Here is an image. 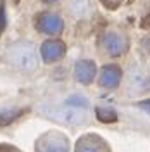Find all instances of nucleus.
Returning <instances> with one entry per match:
<instances>
[{"label":"nucleus","mask_w":150,"mask_h":152,"mask_svg":"<svg viewBox=\"0 0 150 152\" xmlns=\"http://www.w3.org/2000/svg\"><path fill=\"white\" fill-rule=\"evenodd\" d=\"M42 113L47 118L59 121L64 124H83L86 123L88 116L81 109H74V107H60V105H43Z\"/></svg>","instance_id":"nucleus-2"},{"label":"nucleus","mask_w":150,"mask_h":152,"mask_svg":"<svg viewBox=\"0 0 150 152\" xmlns=\"http://www.w3.org/2000/svg\"><path fill=\"white\" fill-rule=\"evenodd\" d=\"M7 56H9V62L16 67L17 71H35L38 66V56L35 52V47L29 45V43H14L10 45L7 50Z\"/></svg>","instance_id":"nucleus-1"},{"label":"nucleus","mask_w":150,"mask_h":152,"mask_svg":"<svg viewBox=\"0 0 150 152\" xmlns=\"http://www.w3.org/2000/svg\"><path fill=\"white\" fill-rule=\"evenodd\" d=\"M69 7H71L73 12L78 14V16L88 14V2H86V0H73V2L69 4Z\"/></svg>","instance_id":"nucleus-3"}]
</instances>
